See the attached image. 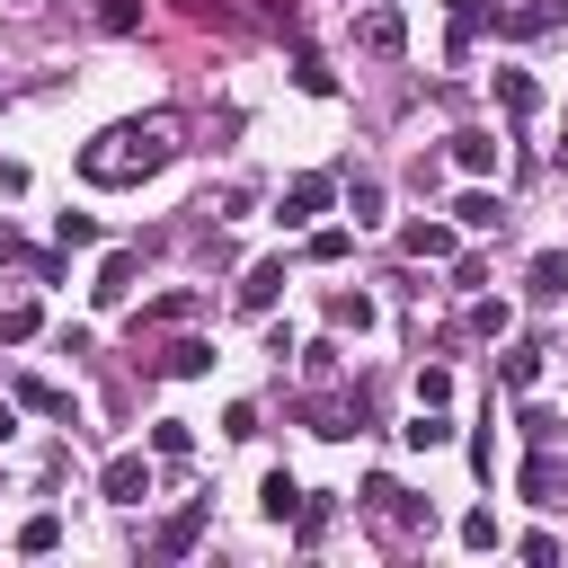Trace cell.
Segmentation results:
<instances>
[{"label": "cell", "instance_id": "cell-1", "mask_svg": "<svg viewBox=\"0 0 568 568\" xmlns=\"http://www.w3.org/2000/svg\"><path fill=\"white\" fill-rule=\"evenodd\" d=\"M169 160H178V115H133V124H115V133H98L80 151V178L89 186H142Z\"/></svg>", "mask_w": 568, "mask_h": 568}, {"label": "cell", "instance_id": "cell-2", "mask_svg": "<svg viewBox=\"0 0 568 568\" xmlns=\"http://www.w3.org/2000/svg\"><path fill=\"white\" fill-rule=\"evenodd\" d=\"M328 204H337V178H328V169H311V178H293V186H284V213H275V222H284V231H311Z\"/></svg>", "mask_w": 568, "mask_h": 568}, {"label": "cell", "instance_id": "cell-3", "mask_svg": "<svg viewBox=\"0 0 568 568\" xmlns=\"http://www.w3.org/2000/svg\"><path fill=\"white\" fill-rule=\"evenodd\" d=\"M364 506H373V515H382V532H399V541H408V532H426V506H417L399 479H364Z\"/></svg>", "mask_w": 568, "mask_h": 568}, {"label": "cell", "instance_id": "cell-4", "mask_svg": "<svg viewBox=\"0 0 568 568\" xmlns=\"http://www.w3.org/2000/svg\"><path fill=\"white\" fill-rule=\"evenodd\" d=\"M133 275H142V257H133V248H106V257H98V284H89V302H98V311H124V302H133Z\"/></svg>", "mask_w": 568, "mask_h": 568}, {"label": "cell", "instance_id": "cell-5", "mask_svg": "<svg viewBox=\"0 0 568 568\" xmlns=\"http://www.w3.org/2000/svg\"><path fill=\"white\" fill-rule=\"evenodd\" d=\"M98 488H106V506H142L151 497V453H115L98 470Z\"/></svg>", "mask_w": 568, "mask_h": 568}, {"label": "cell", "instance_id": "cell-6", "mask_svg": "<svg viewBox=\"0 0 568 568\" xmlns=\"http://www.w3.org/2000/svg\"><path fill=\"white\" fill-rule=\"evenodd\" d=\"M355 44H364V53H399V44H408V18H399L390 0H373V9L355 18Z\"/></svg>", "mask_w": 568, "mask_h": 568}, {"label": "cell", "instance_id": "cell-7", "mask_svg": "<svg viewBox=\"0 0 568 568\" xmlns=\"http://www.w3.org/2000/svg\"><path fill=\"white\" fill-rule=\"evenodd\" d=\"M462 240H453V222H408L399 231V257H417V266H444Z\"/></svg>", "mask_w": 568, "mask_h": 568}, {"label": "cell", "instance_id": "cell-8", "mask_svg": "<svg viewBox=\"0 0 568 568\" xmlns=\"http://www.w3.org/2000/svg\"><path fill=\"white\" fill-rule=\"evenodd\" d=\"M275 293H284V257H257V266L240 275L231 302H240V311H275Z\"/></svg>", "mask_w": 568, "mask_h": 568}, {"label": "cell", "instance_id": "cell-9", "mask_svg": "<svg viewBox=\"0 0 568 568\" xmlns=\"http://www.w3.org/2000/svg\"><path fill=\"white\" fill-rule=\"evenodd\" d=\"M293 506H302V479L275 462V470L257 479V515H266V524H293Z\"/></svg>", "mask_w": 568, "mask_h": 568}, {"label": "cell", "instance_id": "cell-10", "mask_svg": "<svg viewBox=\"0 0 568 568\" xmlns=\"http://www.w3.org/2000/svg\"><path fill=\"white\" fill-rule=\"evenodd\" d=\"M195 541H204V506H186V515H169V524L151 532V550H160V559H186Z\"/></svg>", "mask_w": 568, "mask_h": 568}, {"label": "cell", "instance_id": "cell-11", "mask_svg": "<svg viewBox=\"0 0 568 568\" xmlns=\"http://www.w3.org/2000/svg\"><path fill=\"white\" fill-rule=\"evenodd\" d=\"M453 169L462 178H497V133H453Z\"/></svg>", "mask_w": 568, "mask_h": 568}, {"label": "cell", "instance_id": "cell-12", "mask_svg": "<svg viewBox=\"0 0 568 568\" xmlns=\"http://www.w3.org/2000/svg\"><path fill=\"white\" fill-rule=\"evenodd\" d=\"M453 222H462V231H497V222H506V213H497V195H488V186H479V178H470V186H462V195H453Z\"/></svg>", "mask_w": 568, "mask_h": 568}, {"label": "cell", "instance_id": "cell-13", "mask_svg": "<svg viewBox=\"0 0 568 568\" xmlns=\"http://www.w3.org/2000/svg\"><path fill=\"white\" fill-rule=\"evenodd\" d=\"M497 382H506V390H532V382H541V346H532V337H515V346L497 355Z\"/></svg>", "mask_w": 568, "mask_h": 568}, {"label": "cell", "instance_id": "cell-14", "mask_svg": "<svg viewBox=\"0 0 568 568\" xmlns=\"http://www.w3.org/2000/svg\"><path fill=\"white\" fill-rule=\"evenodd\" d=\"M399 444H408V453H444V444H453V417H444V408H417V417L399 426Z\"/></svg>", "mask_w": 568, "mask_h": 568}, {"label": "cell", "instance_id": "cell-15", "mask_svg": "<svg viewBox=\"0 0 568 568\" xmlns=\"http://www.w3.org/2000/svg\"><path fill=\"white\" fill-rule=\"evenodd\" d=\"M328 524H337V506L302 488V506H293V541H302V550H320V541H328Z\"/></svg>", "mask_w": 568, "mask_h": 568}, {"label": "cell", "instance_id": "cell-16", "mask_svg": "<svg viewBox=\"0 0 568 568\" xmlns=\"http://www.w3.org/2000/svg\"><path fill=\"white\" fill-rule=\"evenodd\" d=\"M524 497H532V506H559V462H550V444H532V462H524Z\"/></svg>", "mask_w": 568, "mask_h": 568}, {"label": "cell", "instance_id": "cell-17", "mask_svg": "<svg viewBox=\"0 0 568 568\" xmlns=\"http://www.w3.org/2000/svg\"><path fill=\"white\" fill-rule=\"evenodd\" d=\"M293 89H302V98H337V71H328V62L302 44V53H293Z\"/></svg>", "mask_w": 568, "mask_h": 568}, {"label": "cell", "instance_id": "cell-18", "mask_svg": "<svg viewBox=\"0 0 568 568\" xmlns=\"http://www.w3.org/2000/svg\"><path fill=\"white\" fill-rule=\"evenodd\" d=\"M497 106H506V115L524 124V115L541 106V89H532V71H497Z\"/></svg>", "mask_w": 568, "mask_h": 568}, {"label": "cell", "instance_id": "cell-19", "mask_svg": "<svg viewBox=\"0 0 568 568\" xmlns=\"http://www.w3.org/2000/svg\"><path fill=\"white\" fill-rule=\"evenodd\" d=\"M524 284H532V302H559V293H568V257H559V248H541Z\"/></svg>", "mask_w": 568, "mask_h": 568}, {"label": "cell", "instance_id": "cell-20", "mask_svg": "<svg viewBox=\"0 0 568 568\" xmlns=\"http://www.w3.org/2000/svg\"><path fill=\"white\" fill-rule=\"evenodd\" d=\"M195 311H204V293H160V302H142L133 328H169V320H195Z\"/></svg>", "mask_w": 568, "mask_h": 568}, {"label": "cell", "instance_id": "cell-21", "mask_svg": "<svg viewBox=\"0 0 568 568\" xmlns=\"http://www.w3.org/2000/svg\"><path fill=\"white\" fill-rule=\"evenodd\" d=\"M160 373H178V382H195V373H213V346H204V337H178V346L160 355Z\"/></svg>", "mask_w": 568, "mask_h": 568}, {"label": "cell", "instance_id": "cell-22", "mask_svg": "<svg viewBox=\"0 0 568 568\" xmlns=\"http://www.w3.org/2000/svg\"><path fill=\"white\" fill-rule=\"evenodd\" d=\"M18 408H36V417H71V426H80L71 390H53V382H18Z\"/></svg>", "mask_w": 568, "mask_h": 568}, {"label": "cell", "instance_id": "cell-23", "mask_svg": "<svg viewBox=\"0 0 568 568\" xmlns=\"http://www.w3.org/2000/svg\"><path fill=\"white\" fill-rule=\"evenodd\" d=\"M18 550H27V559L62 550V515H53V506H44V515H27V524H18Z\"/></svg>", "mask_w": 568, "mask_h": 568}, {"label": "cell", "instance_id": "cell-24", "mask_svg": "<svg viewBox=\"0 0 568 568\" xmlns=\"http://www.w3.org/2000/svg\"><path fill=\"white\" fill-rule=\"evenodd\" d=\"M151 453H160V462H186V453H195V426H186V417H160V426H151Z\"/></svg>", "mask_w": 568, "mask_h": 568}, {"label": "cell", "instance_id": "cell-25", "mask_svg": "<svg viewBox=\"0 0 568 568\" xmlns=\"http://www.w3.org/2000/svg\"><path fill=\"white\" fill-rule=\"evenodd\" d=\"M346 213H355V231H373L382 222V178H355L346 186Z\"/></svg>", "mask_w": 568, "mask_h": 568}, {"label": "cell", "instance_id": "cell-26", "mask_svg": "<svg viewBox=\"0 0 568 568\" xmlns=\"http://www.w3.org/2000/svg\"><path fill=\"white\" fill-rule=\"evenodd\" d=\"M346 248H355V231H346V222H320V231H311V266H337Z\"/></svg>", "mask_w": 568, "mask_h": 568}, {"label": "cell", "instance_id": "cell-27", "mask_svg": "<svg viewBox=\"0 0 568 568\" xmlns=\"http://www.w3.org/2000/svg\"><path fill=\"white\" fill-rule=\"evenodd\" d=\"M328 320H337V328H373L382 311H373V293H328Z\"/></svg>", "mask_w": 568, "mask_h": 568}, {"label": "cell", "instance_id": "cell-28", "mask_svg": "<svg viewBox=\"0 0 568 568\" xmlns=\"http://www.w3.org/2000/svg\"><path fill=\"white\" fill-rule=\"evenodd\" d=\"M53 240L62 248H98V213H53Z\"/></svg>", "mask_w": 568, "mask_h": 568}, {"label": "cell", "instance_id": "cell-29", "mask_svg": "<svg viewBox=\"0 0 568 568\" xmlns=\"http://www.w3.org/2000/svg\"><path fill=\"white\" fill-rule=\"evenodd\" d=\"M36 328H44V311H36V302H9V311H0V337H9V346H27Z\"/></svg>", "mask_w": 568, "mask_h": 568}, {"label": "cell", "instance_id": "cell-30", "mask_svg": "<svg viewBox=\"0 0 568 568\" xmlns=\"http://www.w3.org/2000/svg\"><path fill=\"white\" fill-rule=\"evenodd\" d=\"M417 408H453V373L444 364H417Z\"/></svg>", "mask_w": 568, "mask_h": 568}, {"label": "cell", "instance_id": "cell-31", "mask_svg": "<svg viewBox=\"0 0 568 568\" xmlns=\"http://www.w3.org/2000/svg\"><path fill=\"white\" fill-rule=\"evenodd\" d=\"M470 328H479V337H506V328H515V311H506V302H479V293H470Z\"/></svg>", "mask_w": 568, "mask_h": 568}, {"label": "cell", "instance_id": "cell-32", "mask_svg": "<svg viewBox=\"0 0 568 568\" xmlns=\"http://www.w3.org/2000/svg\"><path fill=\"white\" fill-rule=\"evenodd\" d=\"M515 426H524V444H559V417H550L541 399H524V417H515Z\"/></svg>", "mask_w": 568, "mask_h": 568}, {"label": "cell", "instance_id": "cell-33", "mask_svg": "<svg viewBox=\"0 0 568 568\" xmlns=\"http://www.w3.org/2000/svg\"><path fill=\"white\" fill-rule=\"evenodd\" d=\"M462 550H497V515H488V506L462 515Z\"/></svg>", "mask_w": 568, "mask_h": 568}, {"label": "cell", "instance_id": "cell-34", "mask_svg": "<svg viewBox=\"0 0 568 568\" xmlns=\"http://www.w3.org/2000/svg\"><path fill=\"white\" fill-rule=\"evenodd\" d=\"M302 373H311V382H337V337H320V346H302Z\"/></svg>", "mask_w": 568, "mask_h": 568}, {"label": "cell", "instance_id": "cell-35", "mask_svg": "<svg viewBox=\"0 0 568 568\" xmlns=\"http://www.w3.org/2000/svg\"><path fill=\"white\" fill-rule=\"evenodd\" d=\"M9 435H18V399H0V444H9Z\"/></svg>", "mask_w": 568, "mask_h": 568}, {"label": "cell", "instance_id": "cell-36", "mask_svg": "<svg viewBox=\"0 0 568 568\" xmlns=\"http://www.w3.org/2000/svg\"><path fill=\"white\" fill-rule=\"evenodd\" d=\"M550 18H568V0H550Z\"/></svg>", "mask_w": 568, "mask_h": 568}, {"label": "cell", "instance_id": "cell-37", "mask_svg": "<svg viewBox=\"0 0 568 568\" xmlns=\"http://www.w3.org/2000/svg\"><path fill=\"white\" fill-rule=\"evenodd\" d=\"M0 106H9V80H0Z\"/></svg>", "mask_w": 568, "mask_h": 568}]
</instances>
